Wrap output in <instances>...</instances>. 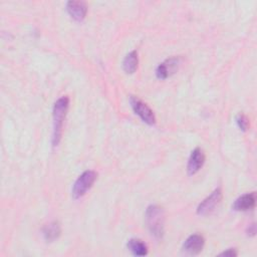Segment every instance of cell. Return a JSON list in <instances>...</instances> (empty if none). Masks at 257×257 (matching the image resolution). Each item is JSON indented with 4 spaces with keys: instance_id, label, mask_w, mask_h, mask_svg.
<instances>
[{
    "instance_id": "cell-1",
    "label": "cell",
    "mask_w": 257,
    "mask_h": 257,
    "mask_svg": "<svg viewBox=\"0 0 257 257\" xmlns=\"http://www.w3.org/2000/svg\"><path fill=\"white\" fill-rule=\"evenodd\" d=\"M68 105H69V98L67 96L59 97L53 105V109H52V116H53L52 146L53 147H56L60 142L63 120L67 113Z\"/></svg>"
},
{
    "instance_id": "cell-2",
    "label": "cell",
    "mask_w": 257,
    "mask_h": 257,
    "mask_svg": "<svg viewBox=\"0 0 257 257\" xmlns=\"http://www.w3.org/2000/svg\"><path fill=\"white\" fill-rule=\"evenodd\" d=\"M145 220L150 233L157 239L164 236L165 230V213L162 207L151 205L146 210Z\"/></svg>"
},
{
    "instance_id": "cell-3",
    "label": "cell",
    "mask_w": 257,
    "mask_h": 257,
    "mask_svg": "<svg viewBox=\"0 0 257 257\" xmlns=\"http://www.w3.org/2000/svg\"><path fill=\"white\" fill-rule=\"evenodd\" d=\"M97 174L94 171L88 170L83 172L75 181L72 187V197L74 199H79L85 195V193L92 187L94 181L96 180Z\"/></svg>"
},
{
    "instance_id": "cell-4",
    "label": "cell",
    "mask_w": 257,
    "mask_h": 257,
    "mask_svg": "<svg viewBox=\"0 0 257 257\" xmlns=\"http://www.w3.org/2000/svg\"><path fill=\"white\" fill-rule=\"evenodd\" d=\"M130 103L135 113L138 114L144 122L150 125H153L156 123V116L153 110L147 105V103H145L139 97L134 95L130 97Z\"/></svg>"
},
{
    "instance_id": "cell-5",
    "label": "cell",
    "mask_w": 257,
    "mask_h": 257,
    "mask_svg": "<svg viewBox=\"0 0 257 257\" xmlns=\"http://www.w3.org/2000/svg\"><path fill=\"white\" fill-rule=\"evenodd\" d=\"M222 197V190L220 188H217L210 194V196H208L199 204L197 208V214L200 216H207L211 214L215 210V208L220 204Z\"/></svg>"
},
{
    "instance_id": "cell-6",
    "label": "cell",
    "mask_w": 257,
    "mask_h": 257,
    "mask_svg": "<svg viewBox=\"0 0 257 257\" xmlns=\"http://www.w3.org/2000/svg\"><path fill=\"white\" fill-rule=\"evenodd\" d=\"M204 244H205V239L202 235L193 234L189 236L184 242L183 250L190 255H196L202 251Z\"/></svg>"
},
{
    "instance_id": "cell-7",
    "label": "cell",
    "mask_w": 257,
    "mask_h": 257,
    "mask_svg": "<svg viewBox=\"0 0 257 257\" xmlns=\"http://www.w3.org/2000/svg\"><path fill=\"white\" fill-rule=\"evenodd\" d=\"M205 163V155L204 152L200 148H196L192 153L188 161L187 171L190 176L195 175L204 165Z\"/></svg>"
},
{
    "instance_id": "cell-8",
    "label": "cell",
    "mask_w": 257,
    "mask_h": 257,
    "mask_svg": "<svg viewBox=\"0 0 257 257\" xmlns=\"http://www.w3.org/2000/svg\"><path fill=\"white\" fill-rule=\"evenodd\" d=\"M179 58L177 57H172L170 59H167L163 63H161L157 69H156V75L160 79H166L169 77L171 74L175 73L176 70L178 69L179 65Z\"/></svg>"
},
{
    "instance_id": "cell-9",
    "label": "cell",
    "mask_w": 257,
    "mask_h": 257,
    "mask_svg": "<svg viewBox=\"0 0 257 257\" xmlns=\"http://www.w3.org/2000/svg\"><path fill=\"white\" fill-rule=\"evenodd\" d=\"M66 10L74 20L82 21L85 18L87 7L82 1H69L66 4Z\"/></svg>"
},
{
    "instance_id": "cell-10",
    "label": "cell",
    "mask_w": 257,
    "mask_h": 257,
    "mask_svg": "<svg viewBox=\"0 0 257 257\" xmlns=\"http://www.w3.org/2000/svg\"><path fill=\"white\" fill-rule=\"evenodd\" d=\"M256 203V195L254 192L252 193H247L242 195L241 197H239L238 199H236V201L234 202L232 208L235 211H248L254 208Z\"/></svg>"
},
{
    "instance_id": "cell-11",
    "label": "cell",
    "mask_w": 257,
    "mask_h": 257,
    "mask_svg": "<svg viewBox=\"0 0 257 257\" xmlns=\"http://www.w3.org/2000/svg\"><path fill=\"white\" fill-rule=\"evenodd\" d=\"M42 233H43L44 239L47 242H52L60 236V233H61L60 224L57 221H52L46 226H44Z\"/></svg>"
},
{
    "instance_id": "cell-12",
    "label": "cell",
    "mask_w": 257,
    "mask_h": 257,
    "mask_svg": "<svg viewBox=\"0 0 257 257\" xmlns=\"http://www.w3.org/2000/svg\"><path fill=\"white\" fill-rule=\"evenodd\" d=\"M127 249L135 255V256H145L148 254V247L146 243H144L141 239L132 238L128 240Z\"/></svg>"
},
{
    "instance_id": "cell-13",
    "label": "cell",
    "mask_w": 257,
    "mask_h": 257,
    "mask_svg": "<svg viewBox=\"0 0 257 257\" xmlns=\"http://www.w3.org/2000/svg\"><path fill=\"white\" fill-rule=\"evenodd\" d=\"M138 62H139L138 52L136 50L131 51L130 53L126 54V56L123 59V62H122L123 70L130 74L134 73L138 68Z\"/></svg>"
},
{
    "instance_id": "cell-14",
    "label": "cell",
    "mask_w": 257,
    "mask_h": 257,
    "mask_svg": "<svg viewBox=\"0 0 257 257\" xmlns=\"http://www.w3.org/2000/svg\"><path fill=\"white\" fill-rule=\"evenodd\" d=\"M236 122H237L239 128H240L241 131H243V132L247 131L248 127H249V125H250L249 119H248L247 116H246L245 114H243V113H239V114L237 115V117H236Z\"/></svg>"
},
{
    "instance_id": "cell-15",
    "label": "cell",
    "mask_w": 257,
    "mask_h": 257,
    "mask_svg": "<svg viewBox=\"0 0 257 257\" xmlns=\"http://www.w3.org/2000/svg\"><path fill=\"white\" fill-rule=\"evenodd\" d=\"M220 256H228V257H234V256H237L238 255V252L236 251V249L234 248H230V249H227L226 251L222 252L219 254Z\"/></svg>"
},
{
    "instance_id": "cell-16",
    "label": "cell",
    "mask_w": 257,
    "mask_h": 257,
    "mask_svg": "<svg viewBox=\"0 0 257 257\" xmlns=\"http://www.w3.org/2000/svg\"><path fill=\"white\" fill-rule=\"evenodd\" d=\"M255 234H256V225H255V223H252V224L249 225L248 228H247V235L250 236V237H252V236H254Z\"/></svg>"
}]
</instances>
